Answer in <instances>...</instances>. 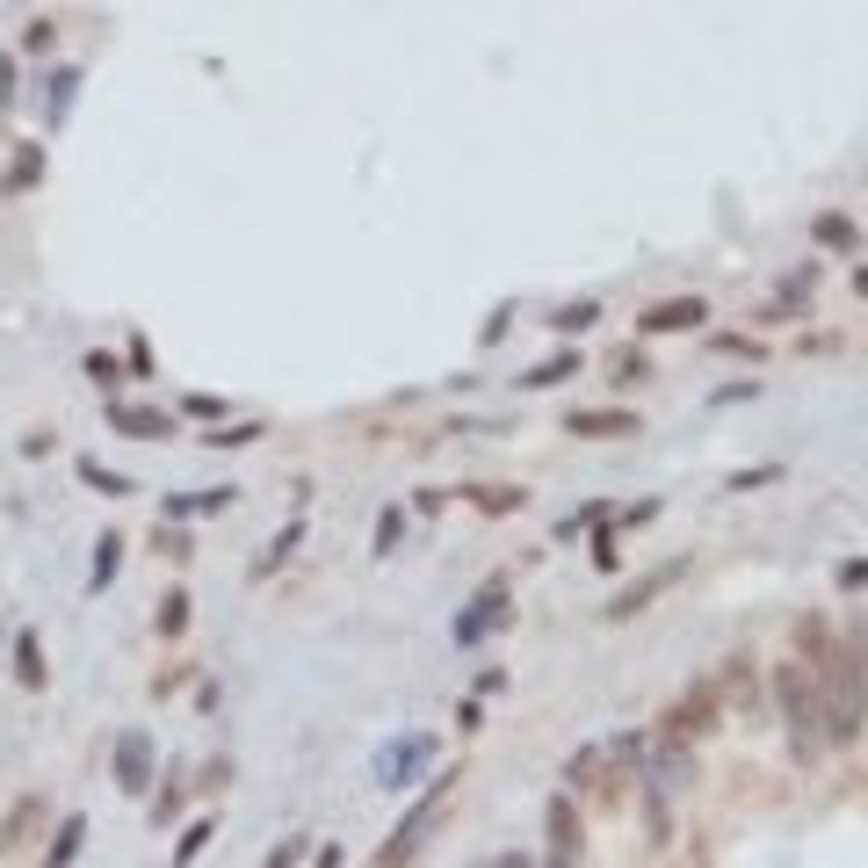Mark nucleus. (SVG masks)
Here are the masks:
<instances>
[{
	"label": "nucleus",
	"mask_w": 868,
	"mask_h": 868,
	"mask_svg": "<svg viewBox=\"0 0 868 868\" xmlns=\"http://www.w3.org/2000/svg\"><path fill=\"white\" fill-rule=\"evenodd\" d=\"M427 760H434V731H406L391 746H377V789H413V774Z\"/></svg>",
	"instance_id": "nucleus-1"
},
{
	"label": "nucleus",
	"mask_w": 868,
	"mask_h": 868,
	"mask_svg": "<svg viewBox=\"0 0 868 868\" xmlns=\"http://www.w3.org/2000/svg\"><path fill=\"white\" fill-rule=\"evenodd\" d=\"M709 724H724V695L709 688V680H702V688H688V695H680L666 717H659L666 746H680V738H695V731H709Z\"/></svg>",
	"instance_id": "nucleus-2"
},
{
	"label": "nucleus",
	"mask_w": 868,
	"mask_h": 868,
	"mask_svg": "<svg viewBox=\"0 0 868 868\" xmlns=\"http://www.w3.org/2000/svg\"><path fill=\"white\" fill-rule=\"evenodd\" d=\"M680 572H688V565H680V557H673V565H651L644 579H630L623 594L608 601V623H630V615H637V608H651V601H659V594H666V586H673Z\"/></svg>",
	"instance_id": "nucleus-3"
},
{
	"label": "nucleus",
	"mask_w": 868,
	"mask_h": 868,
	"mask_svg": "<svg viewBox=\"0 0 868 868\" xmlns=\"http://www.w3.org/2000/svg\"><path fill=\"white\" fill-rule=\"evenodd\" d=\"M774 688H782V702H789V724H796V753H811V746H818V738H811L818 709H811V680H803V666H789V659H782V673H774Z\"/></svg>",
	"instance_id": "nucleus-4"
},
{
	"label": "nucleus",
	"mask_w": 868,
	"mask_h": 868,
	"mask_svg": "<svg viewBox=\"0 0 868 868\" xmlns=\"http://www.w3.org/2000/svg\"><path fill=\"white\" fill-rule=\"evenodd\" d=\"M500 615H507V579H485L478 594H471V608L456 615V644H478L492 623H500Z\"/></svg>",
	"instance_id": "nucleus-5"
},
{
	"label": "nucleus",
	"mask_w": 868,
	"mask_h": 868,
	"mask_svg": "<svg viewBox=\"0 0 868 868\" xmlns=\"http://www.w3.org/2000/svg\"><path fill=\"white\" fill-rule=\"evenodd\" d=\"M442 796H449V774L434 782V796H427V803H413V811H406V825L391 832V847H384V861H377V868H398V861H406V854L420 847V832L434 825V811H442Z\"/></svg>",
	"instance_id": "nucleus-6"
},
{
	"label": "nucleus",
	"mask_w": 868,
	"mask_h": 868,
	"mask_svg": "<svg viewBox=\"0 0 868 868\" xmlns=\"http://www.w3.org/2000/svg\"><path fill=\"white\" fill-rule=\"evenodd\" d=\"M702 319H709V304H702V297H659V304H651V312L637 319V333H644V340H651V333H695Z\"/></svg>",
	"instance_id": "nucleus-7"
},
{
	"label": "nucleus",
	"mask_w": 868,
	"mask_h": 868,
	"mask_svg": "<svg viewBox=\"0 0 868 868\" xmlns=\"http://www.w3.org/2000/svg\"><path fill=\"white\" fill-rule=\"evenodd\" d=\"M145 782H152V738L145 731H123L116 738V789L123 796H145Z\"/></svg>",
	"instance_id": "nucleus-8"
},
{
	"label": "nucleus",
	"mask_w": 868,
	"mask_h": 868,
	"mask_svg": "<svg viewBox=\"0 0 868 868\" xmlns=\"http://www.w3.org/2000/svg\"><path fill=\"white\" fill-rule=\"evenodd\" d=\"M565 434H579V442H615V434H637V413H623V406L565 413Z\"/></svg>",
	"instance_id": "nucleus-9"
},
{
	"label": "nucleus",
	"mask_w": 868,
	"mask_h": 868,
	"mask_svg": "<svg viewBox=\"0 0 868 868\" xmlns=\"http://www.w3.org/2000/svg\"><path fill=\"white\" fill-rule=\"evenodd\" d=\"M543 832H550V861H572L579 854V811H572V796H550Z\"/></svg>",
	"instance_id": "nucleus-10"
},
{
	"label": "nucleus",
	"mask_w": 868,
	"mask_h": 868,
	"mask_svg": "<svg viewBox=\"0 0 868 868\" xmlns=\"http://www.w3.org/2000/svg\"><path fill=\"white\" fill-rule=\"evenodd\" d=\"M109 420L131 434V442H167V434H174L167 413H145V406H109Z\"/></svg>",
	"instance_id": "nucleus-11"
},
{
	"label": "nucleus",
	"mask_w": 868,
	"mask_h": 868,
	"mask_svg": "<svg viewBox=\"0 0 868 868\" xmlns=\"http://www.w3.org/2000/svg\"><path fill=\"white\" fill-rule=\"evenodd\" d=\"M37 181H44V145H22L15 160H8V174H0V189L22 196V189H37Z\"/></svg>",
	"instance_id": "nucleus-12"
},
{
	"label": "nucleus",
	"mask_w": 868,
	"mask_h": 868,
	"mask_svg": "<svg viewBox=\"0 0 868 868\" xmlns=\"http://www.w3.org/2000/svg\"><path fill=\"white\" fill-rule=\"evenodd\" d=\"M565 377H579V355H572V348H557L550 362L521 369V384H529V391H550V384H565Z\"/></svg>",
	"instance_id": "nucleus-13"
},
{
	"label": "nucleus",
	"mask_w": 868,
	"mask_h": 868,
	"mask_svg": "<svg viewBox=\"0 0 868 868\" xmlns=\"http://www.w3.org/2000/svg\"><path fill=\"white\" fill-rule=\"evenodd\" d=\"M15 680H22V688H44V644H37V630L15 637Z\"/></svg>",
	"instance_id": "nucleus-14"
},
{
	"label": "nucleus",
	"mask_w": 868,
	"mask_h": 868,
	"mask_svg": "<svg viewBox=\"0 0 868 868\" xmlns=\"http://www.w3.org/2000/svg\"><path fill=\"white\" fill-rule=\"evenodd\" d=\"M297 543H304V521H290V529H283V536H275V543H268V550L254 557V579H268V572H283Z\"/></svg>",
	"instance_id": "nucleus-15"
},
{
	"label": "nucleus",
	"mask_w": 868,
	"mask_h": 868,
	"mask_svg": "<svg viewBox=\"0 0 868 868\" xmlns=\"http://www.w3.org/2000/svg\"><path fill=\"white\" fill-rule=\"evenodd\" d=\"M811 232H818V246H832V254H854V239H861V232H854V217H840V210H825Z\"/></svg>",
	"instance_id": "nucleus-16"
},
{
	"label": "nucleus",
	"mask_w": 868,
	"mask_h": 868,
	"mask_svg": "<svg viewBox=\"0 0 868 868\" xmlns=\"http://www.w3.org/2000/svg\"><path fill=\"white\" fill-rule=\"evenodd\" d=\"M80 840H87V818L73 811L66 825H58V840H51V854H44V861H51V868H73V854H80Z\"/></svg>",
	"instance_id": "nucleus-17"
},
{
	"label": "nucleus",
	"mask_w": 868,
	"mask_h": 868,
	"mask_svg": "<svg viewBox=\"0 0 868 868\" xmlns=\"http://www.w3.org/2000/svg\"><path fill=\"white\" fill-rule=\"evenodd\" d=\"M594 319H601V304H594V297H579V304H557V312H550V326L565 333V340H572V333H586Z\"/></svg>",
	"instance_id": "nucleus-18"
},
{
	"label": "nucleus",
	"mask_w": 868,
	"mask_h": 868,
	"mask_svg": "<svg viewBox=\"0 0 868 868\" xmlns=\"http://www.w3.org/2000/svg\"><path fill=\"white\" fill-rule=\"evenodd\" d=\"M80 485H95V492H109V500H123V492H138L131 478H116L109 463H95V456H80Z\"/></svg>",
	"instance_id": "nucleus-19"
},
{
	"label": "nucleus",
	"mask_w": 868,
	"mask_h": 868,
	"mask_svg": "<svg viewBox=\"0 0 868 868\" xmlns=\"http://www.w3.org/2000/svg\"><path fill=\"white\" fill-rule=\"evenodd\" d=\"M471 507H478V514H514L521 492H514V485H471Z\"/></svg>",
	"instance_id": "nucleus-20"
},
{
	"label": "nucleus",
	"mask_w": 868,
	"mask_h": 868,
	"mask_svg": "<svg viewBox=\"0 0 868 868\" xmlns=\"http://www.w3.org/2000/svg\"><path fill=\"white\" fill-rule=\"evenodd\" d=\"M116 565H123V536H102V543H95V579H87V586L102 594V586L116 579Z\"/></svg>",
	"instance_id": "nucleus-21"
},
{
	"label": "nucleus",
	"mask_w": 868,
	"mask_h": 868,
	"mask_svg": "<svg viewBox=\"0 0 868 868\" xmlns=\"http://www.w3.org/2000/svg\"><path fill=\"white\" fill-rule=\"evenodd\" d=\"M225 500H232V492H174V500H167V514H217Z\"/></svg>",
	"instance_id": "nucleus-22"
},
{
	"label": "nucleus",
	"mask_w": 868,
	"mask_h": 868,
	"mask_svg": "<svg viewBox=\"0 0 868 868\" xmlns=\"http://www.w3.org/2000/svg\"><path fill=\"white\" fill-rule=\"evenodd\" d=\"M774 478H782V463H753V471H731L724 492H760V485H774Z\"/></svg>",
	"instance_id": "nucleus-23"
},
{
	"label": "nucleus",
	"mask_w": 868,
	"mask_h": 868,
	"mask_svg": "<svg viewBox=\"0 0 868 868\" xmlns=\"http://www.w3.org/2000/svg\"><path fill=\"white\" fill-rule=\"evenodd\" d=\"M254 434H261V420H232V427L203 434V442H210V449H246V442H254Z\"/></svg>",
	"instance_id": "nucleus-24"
},
{
	"label": "nucleus",
	"mask_w": 868,
	"mask_h": 868,
	"mask_svg": "<svg viewBox=\"0 0 868 868\" xmlns=\"http://www.w3.org/2000/svg\"><path fill=\"white\" fill-rule=\"evenodd\" d=\"M189 630V594H167L160 601V637H181Z\"/></svg>",
	"instance_id": "nucleus-25"
},
{
	"label": "nucleus",
	"mask_w": 868,
	"mask_h": 868,
	"mask_svg": "<svg viewBox=\"0 0 868 868\" xmlns=\"http://www.w3.org/2000/svg\"><path fill=\"white\" fill-rule=\"evenodd\" d=\"M210 832H217V825H210V818H196V825H189V832H181V847H174V868H189V861H196V854H203V840H210Z\"/></svg>",
	"instance_id": "nucleus-26"
},
{
	"label": "nucleus",
	"mask_w": 868,
	"mask_h": 868,
	"mask_svg": "<svg viewBox=\"0 0 868 868\" xmlns=\"http://www.w3.org/2000/svg\"><path fill=\"white\" fill-rule=\"evenodd\" d=\"M73 87H80V73H73V66H58V73H51V116H66Z\"/></svg>",
	"instance_id": "nucleus-27"
},
{
	"label": "nucleus",
	"mask_w": 868,
	"mask_h": 868,
	"mask_svg": "<svg viewBox=\"0 0 868 868\" xmlns=\"http://www.w3.org/2000/svg\"><path fill=\"white\" fill-rule=\"evenodd\" d=\"M181 413H189V420H217V413H225V398H210V391H189V398H181Z\"/></svg>",
	"instance_id": "nucleus-28"
},
{
	"label": "nucleus",
	"mask_w": 868,
	"mask_h": 868,
	"mask_svg": "<svg viewBox=\"0 0 868 868\" xmlns=\"http://www.w3.org/2000/svg\"><path fill=\"white\" fill-rule=\"evenodd\" d=\"M51 37H58V29H51V15H37V22L22 29V51H51Z\"/></svg>",
	"instance_id": "nucleus-29"
},
{
	"label": "nucleus",
	"mask_w": 868,
	"mask_h": 868,
	"mask_svg": "<svg viewBox=\"0 0 868 868\" xmlns=\"http://www.w3.org/2000/svg\"><path fill=\"white\" fill-rule=\"evenodd\" d=\"M615 384H644V355H637V348L615 355Z\"/></svg>",
	"instance_id": "nucleus-30"
},
{
	"label": "nucleus",
	"mask_w": 868,
	"mask_h": 868,
	"mask_svg": "<svg viewBox=\"0 0 868 868\" xmlns=\"http://www.w3.org/2000/svg\"><path fill=\"white\" fill-rule=\"evenodd\" d=\"M398 529H406V514H398V507H384V514H377V550H391V543H398Z\"/></svg>",
	"instance_id": "nucleus-31"
},
{
	"label": "nucleus",
	"mask_w": 868,
	"mask_h": 868,
	"mask_svg": "<svg viewBox=\"0 0 868 868\" xmlns=\"http://www.w3.org/2000/svg\"><path fill=\"white\" fill-rule=\"evenodd\" d=\"M297 854H304V832H290V840H283V847H275V854H268V861H261V868H290V861H297Z\"/></svg>",
	"instance_id": "nucleus-32"
},
{
	"label": "nucleus",
	"mask_w": 868,
	"mask_h": 868,
	"mask_svg": "<svg viewBox=\"0 0 868 868\" xmlns=\"http://www.w3.org/2000/svg\"><path fill=\"white\" fill-rule=\"evenodd\" d=\"M87 377H95V384H116V355H87Z\"/></svg>",
	"instance_id": "nucleus-33"
},
{
	"label": "nucleus",
	"mask_w": 868,
	"mask_h": 868,
	"mask_svg": "<svg viewBox=\"0 0 868 868\" xmlns=\"http://www.w3.org/2000/svg\"><path fill=\"white\" fill-rule=\"evenodd\" d=\"M152 811H160V818H174V811H181V782H167L160 796H152Z\"/></svg>",
	"instance_id": "nucleus-34"
},
{
	"label": "nucleus",
	"mask_w": 868,
	"mask_h": 868,
	"mask_svg": "<svg viewBox=\"0 0 868 868\" xmlns=\"http://www.w3.org/2000/svg\"><path fill=\"white\" fill-rule=\"evenodd\" d=\"M131 369H138V377H152V340H145V333L131 340Z\"/></svg>",
	"instance_id": "nucleus-35"
},
{
	"label": "nucleus",
	"mask_w": 868,
	"mask_h": 868,
	"mask_svg": "<svg viewBox=\"0 0 868 868\" xmlns=\"http://www.w3.org/2000/svg\"><path fill=\"white\" fill-rule=\"evenodd\" d=\"M550 868H572V861H550Z\"/></svg>",
	"instance_id": "nucleus-36"
}]
</instances>
